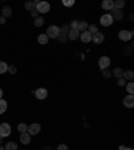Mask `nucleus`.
<instances>
[{
  "instance_id": "nucleus-1",
  "label": "nucleus",
  "mask_w": 134,
  "mask_h": 150,
  "mask_svg": "<svg viewBox=\"0 0 134 150\" xmlns=\"http://www.w3.org/2000/svg\"><path fill=\"white\" fill-rule=\"evenodd\" d=\"M47 36H48V39H56L59 35H61V27H58V26H50V27L47 28Z\"/></svg>"
},
{
  "instance_id": "nucleus-2",
  "label": "nucleus",
  "mask_w": 134,
  "mask_h": 150,
  "mask_svg": "<svg viewBox=\"0 0 134 150\" xmlns=\"http://www.w3.org/2000/svg\"><path fill=\"white\" fill-rule=\"evenodd\" d=\"M35 10H36L39 14H47V12L50 11V4L47 3V1H39V3L36 4Z\"/></svg>"
},
{
  "instance_id": "nucleus-3",
  "label": "nucleus",
  "mask_w": 134,
  "mask_h": 150,
  "mask_svg": "<svg viewBox=\"0 0 134 150\" xmlns=\"http://www.w3.org/2000/svg\"><path fill=\"white\" fill-rule=\"evenodd\" d=\"M118 36L122 42H129L131 38H133V31H126V30H122L118 32Z\"/></svg>"
},
{
  "instance_id": "nucleus-4",
  "label": "nucleus",
  "mask_w": 134,
  "mask_h": 150,
  "mask_svg": "<svg viewBox=\"0 0 134 150\" xmlns=\"http://www.w3.org/2000/svg\"><path fill=\"white\" fill-rule=\"evenodd\" d=\"M11 134V126L10 123H0V137H8Z\"/></svg>"
},
{
  "instance_id": "nucleus-5",
  "label": "nucleus",
  "mask_w": 134,
  "mask_h": 150,
  "mask_svg": "<svg viewBox=\"0 0 134 150\" xmlns=\"http://www.w3.org/2000/svg\"><path fill=\"white\" fill-rule=\"evenodd\" d=\"M99 22H101V24L103 26V27H109V26H111L113 24V18L110 16V14H105V15H102L101 16V19H99Z\"/></svg>"
},
{
  "instance_id": "nucleus-6",
  "label": "nucleus",
  "mask_w": 134,
  "mask_h": 150,
  "mask_svg": "<svg viewBox=\"0 0 134 150\" xmlns=\"http://www.w3.org/2000/svg\"><path fill=\"white\" fill-rule=\"evenodd\" d=\"M40 125L39 123H32V125H30L28 126V130H27V133L30 135H36V134H39L40 133Z\"/></svg>"
},
{
  "instance_id": "nucleus-7",
  "label": "nucleus",
  "mask_w": 134,
  "mask_h": 150,
  "mask_svg": "<svg viewBox=\"0 0 134 150\" xmlns=\"http://www.w3.org/2000/svg\"><path fill=\"white\" fill-rule=\"evenodd\" d=\"M98 64H99L101 70H106L110 66V58L109 56H101L99 60H98Z\"/></svg>"
},
{
  "instance_id": "nucleus-8",
  "label": "nucleus",
  "mask_w": 134,
  "mask_h": 150,
  "mask_svg": "<svg viewBox=\"0 0 134 150\" xmlns=\"http://www.w3.org/2000/svg\"><path fill=\"white\" fill-rule=\"evenodd\" d=\"M35 96H36V99H40V100H43V99H46L47 98V90L46 89H38V90H35Z\"/></svg>"
},
{
  "instance_id": "nucleus-9",
  "label": "nucleus",
  "mask_w": 134,
  "mask_h": 150,
  "mask_svg": "<svg viewBox=\"0 0 134 150\" xmlns=\"http://www.w3.org/2000/svg\"><path fill=\"white\" fill-rule=\"evenodd\" d=\"M123 106L127 109H133L134 107V96L133 95H127L123 99Z\"/></svg>"
},
{
  "instance_id": "nucleus-10",
  "label": "nucleus",
  "mask_w": 134,
  "mask_h": 150,
  "mask_svg": "<svg viewBox=\"0 0 134 150\" xmlns=\"http://www.w3.org/2000/svg\"><path fill=\"white\" fill-rule=\"evenodd\" d=\"M91 40L95 43V44H101V43H103V40H105V35L101 34V32H97V34H94L91 36Z\"/></svg>"
},
{
  "instance_id": "nucleus-11",
  "label": "nucleus",
  "mask_w": 134,
  "mask_h": 150,
  "mask_svg": "<svg viewBox=\"0 0 134 150\" xmlns=\"http://www.w3.org/2000/svg\"><path fill=\"white\" fill-rule=\"evenodd\" d=\"M111 18H113V20H122L123 19V12L119 11V10H115V8H113L111 10Z\"/></svg>"
},
{
  "instance_id": "nucleus-12",
  "label": "nucleus",
  "mask_w": 134,
  "mask_h": 150,
  "mask_svg": "<svg viewBox=\"0 0 134 150\" xmlns=\"http://www.w3.org/2000/svg\"><path fill=\"white\" fill-rule=\"evenodd\" d=\"M79 38H80V40H82L83 43H88V42H91V34H90L88 31H83V32H80Z\"/></svg>"
},
{
  "instance_id": "nucleus-13",
  "label": "nucleus",
  "mask_w": 134,
  "mask_h": 150,
  "mask_svg": "<svg viewBox=\"0 0 134 150\" xmlns=\"http://www.w3.org/2000/svg\"><path fill=\"white\" fill-rule=\"evenodd\" d=\"M20 142L23 143V145H28V143L31 142V135L28 134V133H22L20 134Z\"/></svg>"
},
{
  "instance_id": "nucleus-14",
  "label": "nucleus",
  "mask_w": 134,
  "mask_h": 150,
  "mask_svg": "<svg viewBox=\"0 0 134 150\" xmlns=\"http://www.w3.org/2000/svg\"><path fill=\"white\" fill-rule=\"evenodd\" d=\"M80 32L78 30H70V32L67 34V38L70 39V40H77L78 38H79Z\"/></svg>"
},
{
  "instance_id": "nucleus-15",
  "label": "nucleus",
  "mask_w": 134,
  "mask_h": 150,
  "mask_svg": "<svg viewBox=\"0 0 134 150\" xmlns=\"http://www.w3.org/2000/svg\"><path fill=\"white\" fill-rule=\"evenodd\" d=\"M123 79H125V81H133L134 79V73L133 71H131V70H127V71H123Z\"/></svg>"
},
{
  "instance_id": "nucleus-16",
  "label": "nucleus",
  "mask_w": 134,
  "mask_h": 150,
  "mask_svg": "<svg viewBox=\"0 0 134 150\" xmlns=\"http://www.w3.org/2000/svg\"><path fill=\"white\" fill-rule=\"evenodd\" d=\"M87 27H88L87 22H84V20H80V22H78V28H77V30L79 31V32L87 31Z\"/></svg>"
},
{
  "instance_id": "nucleus-17",
  "label": "nucleus",
  "mask_w": 134,
  "mask_h": 150,
  "mask_svg": "<svg viewBox=\"0 0 134 150\" xmlns=\"http://www.w3.org/2000/svg\"><path fill=\"white\" fill-rule=\"evenodd\" d=\"M102 8L103 10H113L114 8V1L113 0H105L102 3Z\"/></svg>"
},
{
  "instance_id": "nucleus-18",
  "label": "nucleus",
  "mask_w": 134,
  "mask_h": 150,
  "mask_svg": "<svg viewBox=\"0 0 134 150\" xmlns=\"http://www.w3.org/2000/svg\"><path fill=\"white\" fill-rule=\"evenodd\" d=\"M111 75H114L117 79H119V78L123 77V70L119 69V67H115L114 70H113V73H111Z\"/></svg>"
},
{
  "instance_id": "nucleus-19",
  "label": "nucleus",
  "mask_w": 134,
  "mask_h": 150,
  "mask_svg": "<svg viewBox=\"0 0 134 150\" xmlns=\"http://www.w3.org/2000/svg\"><path fill=\"white\" fill-rule=\"evenodd\" d=\"M38 42L40 43V44H47V43H48V36H47L46 34H40L38 36Z\"/></svg>"
},
{
  "instance_id": "nucleus-20",
  "label": "nucleus",
  "mask_w": 134,
  "mask_h": 150,
  "mask_svg": "<svg viewBox=\"0 0 134 150\" xmlns=\"http://www.w3.org/2000/svg\"><path fill=\"white\" fill-rule=\"evenodd\" d=\"M1 12H3V18H10V16L12 15V10L11 7H3V10H1Z\"/></svg>"
},
{
  "instance_id": "nucleus-21",
  "label": "nucleus",
  "mask_w": 134,
  "mask_h": 150,
  "mask_svg": "<svg viewBox=\"0 0 134 150\" xmlns=\"http://www.w3.org/2000/svg\"><path fill=\"white\" fill-rule=\"evenodd\" d=\"M123 7H125V1H123V0H115L114 1V8L115 10H119V11H121Z\"/></svg>"
},
{
  "instance_id": "nucleus-22",
  "label": "nucleus",
  "mask_w": 134,
  "mask_h": 150,
  "mask_svg": "<svg viewBox=\"0 0 134 150\" xmlns=\"http://www.w3.org/2000/svg\"><path fill=\"white\" fill-rule=\"evenodd\" d=\"M35 1H26L24 3V8H26L27 11H32V10H35Z\"/></svg>"
},
{
  "instance_id": "nucleus-23",
  "label": "nucleus",
  "mask_w": 134,
  "mask_h": 150,
  "mask_svg": "<svg viewBox=\"0 0 134 150\" xmlns=\"http://www.w3.org/2000/svg\"><path fill=\"white\" fill-rule=\"evenodd\" d=\"M4 149L5 150H18V145H16V142H8V143H5Z\"/></svg>"
},
{
  "instance_id": "nucleus-24",
  "label": "nucleus",
  "mask_w": 134,
  "mask_h": 150,
  "mask_svg": "<svg viewBox=\"0 0 134 150\" xmlns=\"http://www.w3.org/2000/svg\"><path fill=\"white\" fill-rule=\"evenodd\" d=\"M87 31L90 32V34H91V36H93L94 34H97V32H98V27H97L95 24H88Z\"/></svg>"
},
{
  "instance_id": "nucleus-25",
  "label": "nucleus",
  "mask_w": 134,
  "mask_h": 150,
  "mask_svg": "<svg viewBox=\"0 0 134 150\" xmlns=\"http://www.w3.org/2000/svg\"><path fill=\"white\" fill-rule=\"evenodd\" d=\"M34 24H35V26H36V27H42L43 24H44V19H43L42 16H38V18L35 19Z\"/></svg>"
},
{
  "instance_id": "nucleus-26",
  "label": "nucleus",
  "mask_w": 134,
  "mask_h": 150,
  "mask_svg": "<svg viewBox=\"0 0 134 150\" xmlns=\"http://www.w3.org/2000/svg\"><path fill=\"white\" fill-rule=\"evenodd\" d=\"M5 110H7V102L4 99H0V114L5 113Z\"/></svg>"
},
{
  "instance_id": "nucleus-27",
  "label": "nucleus",
  "mask_w": 134,
  "mask_h": 150,
  "mask_svg": "<svg viewBox=\"0 0 134 150\" xmlns=\"http://www.w3.org/2000/svg\"><path fill=\"white\" fill-rule=\"evenodd\" d=\"M70 30H71V28H70L69 24H63V26H62V28H61V34L62 35H67L70 32Z\"/></svg>"
},
{
  "instance_id": "nucleus-28",
  "label": "nucleus",
  "mask_w": 134,
  "mask_h": 150,
  "mask_svg": "<svg viewBox=\"0 0 134 150\" xmlns=\"http://www.w3.org/2000/svg\"><path fill=\"white\" fill-rule=\"evenodd\" d=\"M18 130L20 131V134H22V133H26V131L28 130V126H27L26 123H19V125H18Z\"/></svg>"
},
{
  "instance_id": "nucleus-29",
  "label": "nucleus",
  "mask_w": 134,
  "mask_h": 150,
  "mask_svg": "<svg viewBox=\"0 0 134 150\" xmlns=\"http://www.w3.org/2000/svg\"><path fill=\"white\" fill-rule=\"evenodd\" d=\"M8 69V64L5 62H0V74H5Z\"/></svg>"
},
{
  "instance_id": "nucleus-30",
  "label": "nucleus",
  "mask_w": 134,
  "mask_h": 150,
  "mask_svg": "<svg viewBox=\"0 0 134 150\" xmlns=\"http://www.w3.org/2000/svg\"><path fill=\"white\" fill-rule=\"evenodd\" d=\"M126 90H127V92H129V95H133V92H134V83H133V82L127 83V85H126Z\"/></svg>"
},
{
  "instance_id": "nucleus-31",
  "label": "nucleus",
  "mask_w": 134,
  "mask_h": 150,
  "mask_svg": "<svg viewBox=\"0 0 134 150\" xmlns=\"http://www.w3.org/2000/svg\"><path fill=\"white\" fill-rule=\"evenodd\" d=\"M102 77L105 78V79H109V78H111V71L110 70H102Z\"/></svg>"
},
{
  "instance_id": "nucleus-32",
  "label": "nucleus",
  "mask_w": 134,
  "mask_h": 150,
  "mask_svg": "<svg viewBox=\"0 0 134 150\" xmlns=\"http://www.w3.org/2000/svg\"><path fill=\"white\" fill-rule=\"evenodd\" d=\"M58 40H59V43H67V40H69V38H67V35H59L58 36Z\"/></svg>"
},
{
  "instance_id": "nucleus-33",
  "label": "nucleus",
  "mask_w": 134,
  "mask_h": 150,
  "mask_svg": "<svg viewBox=\"0 0 134 150\" xmlns=\"http://www.w3.org/2000/svg\"><path fill=\"white\" fill-rule=\"evenodd\" d=\"M69 26H70V28H71V30H77V28H78V20H73V22H71Z\"/></svg>"
},
{
  "instance_id": "nucleus-34",
  "label": "nucleus",
  "mask_w": 134,
  "mask_h": 150,
  "mask_svg": "<svg viewBox=\"0 0 134 150\" xmlns=\"http://www.w3.org/2000/svg\"><path fill=\"white\" fill-rule=\"evenodd\" d=\"M131 48H133V44L125 47V54H126V55H131Z\"/></svg>"
},
{
  "instance_id": "nucleus-35",
  "label": "nucleus",
  "mask_w": 134,
  "mask_h": 150,
  "mask_svg": "<svg viewBox=\"0 0 134 150\" xmlns=\"http://www.w3.org/2000/svg\"><path fill=\"white\" fill-rule=\"evenodd\" d=\"M7 71H8L10 74H15V73H16V67H15V66H8Z\"/></svg>"
},
{
  "instance_id": "nucleus-36",
  "label": "nucleus",
  "mask_w": 134,
  "mask_h": 150,
  "mask_svg": "<svg viewBox=\"0 0 134 150\" xmlns=\"http://www.w3.org/2000/svg\"><path fill=\"white\" fill-rule=\"evenodd\" d=\"M74 3H75L74 0H65V1H63V4H65L66 7H70V5H74Z\"/></svg>"
},
{
  "instance_id": "nucleus-37",
  "label": "nucleus",
  "mask_w": 134,
  "mask_h": 150,
  "mask_svg": "<svg viewBox=\"0 0 134 150\" xmlns=\"http://www.w3.org/2000/svg\"><path fill=\"white\" fill-rule=\"evenodd\" d=\"M31 16H32L34 19H36V18L39 16V12L36 11V10H32V11H31Z\"/></svg>"
},
{
  "instance_id": "nucleus-38",
  "label": "nucleus",
  "mask_w": 134,
  "mask_h": 150,
  "mask_svg": "<svg viewBox=\"0 0 134 150\" xmlns=\"http://www.w3.org/2000/svg\"><path fill=\"white\" fill-rule=\"evenodd\" d=\"M56 150H69V147L66 146V145H63V143H62V145H58Z\"/></svg>"
},
{
  "instance_id": "nucleus-39",
  "label": "nucleus",
  "mask_w": 134,
  "mask_h": 150,
  "mask_svg": "<svg viewBox=\"0 0 134 150\" xmlns=\"http://www.w3.org/2000/svg\"><path fill=\"white\" fill-rule=\"evenodd\" d=\"M126 85V81L123 79V78H119L118 79V86H125Z\"/></svg>"
},
{
  "instance_id": "nucleus-40",
  "label": "nucleus",
  "mask_w": 134,
  "mask_h": 150,
  "mask_svg": "<svg viewBox=\"0 0 134 150\" xmlns=\"http://www.w3.org/2000/svg\"><path fill=\"white\" fill-rule=\"evenodd\" d=\"M4 23H5V18L0 16V24H4Z\"/></svg>"
},
{
  "instance_id": "nucleus-41",
  "label": "nucleus",
  "mask_w": 134,
  "mask_h": 150,
  "mask_svg": "<svg viewBox=\"0 0 134 150\" xmlns=\"http://www.w3.org/2000/svg\"><path fill=\"white\" fill-rule=\"evenodd\" d=\"M125 147H126V146H123V145H121V146H119V150H125Z\"/></svg>"
},
{
  "instance_id": "nucleus-42",
  "label": "nucleus",
  "mask_w": 134,
  "mask_h": 150,
  "mask_svg": "<svg viewBox=\"0 0 134 150\" xmlns=\"http://www.w3.org/2000/svg\"><path fill=\"white\" fill-rule=\"evenodd\" d=\"M1 96H3V90L0 89V99H1Z\"/></svg>"
},
{
  "instance_id": "nucleus-43",
  "label": "nucleus",
  "mask_w": 134,
  "mask_h": 150,
  "mask_svg": "<svg viewBox=\"0 0 134 150\" xmlns=\"http://www.w3.org/2000/svg\"><path fill=\"white\" fill-rule=\"evenodd\" d=\"M125 150H134L133 147H125Z\"/></svg>"
},
{
  "instance_id": "nucleus-44",
  "label": "nucleus",
  "mask_w": 134,
  "mask_h": 150,
  "mask_svg": "<svg viewBox=\"0 0 134 150\" xmlns=\"http://www.w3.org/2000/svg\"><path fill=\"white\" fill-rule=\"evenodd\" d=\"M3 143V137H0V145Z\"/></svg>"
},
{
  "instance_id": "nucleus-45",
  "label": "nucleus",
  "mask_w": 134,
  "mask_h": 150,
  "mask_svg": "<svg viewBox=\"0 0 134 150\" xmlns=\"http://www.w3.org/2000/svg\"><path fill=\"white\" fill-rule=\"evenodd\" d=\"M44 150H51V147H50V146H47L46 149H44Z\"/></svg>"
},
{
  "instance_id": "nucleus-46",
  "label": "nucleus",
  "mask_w": 134,
  "mask_h": 150,
  "mask_svg": "<svg viewBox=\"0 0 134 150\" xmlns=\"http://www.w3.org/2000/svg\"><path fill=\"white\" fill-rule=\"evenodd\" d=\"M0 150H5V149H4V147H0Z\"/></svg>"
}]
</instances>
